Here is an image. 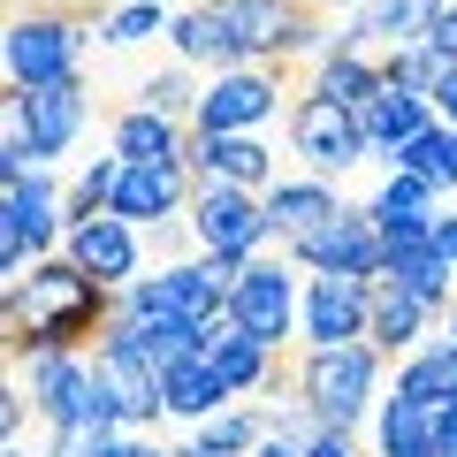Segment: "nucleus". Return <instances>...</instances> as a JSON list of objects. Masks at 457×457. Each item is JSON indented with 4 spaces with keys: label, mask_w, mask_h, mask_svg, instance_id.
Instances as JSON below:
<instances>
[{
    "label": "nucleus",
    "mask_w": 457,
    "mask_h": 457,
    "mask_svg": "<svg viewBox=\"0 0 457 457\" xmlns=\"http://www.w3.org/2000/svg\"><path fill=\"white\" fill-rule=\"evenodd\" d=\"M381 282H396V290L427 297L442 320H450V305H457V267L435 252V237H427V245H396L389 260H381Z\"/></svg>",
    "instance_id": "obj_27"
},
{
    "label": "nucleus",
    "mask_w": 457,
    "mask_h": 457,
    "mask_svg": "<svg viewBox=\"0 0 457 457\" xmlns=\"http://www.w3.org/2000/svg\"><path fill=\"white\" fill-rule=\"evenodd\" d=\"M305 457H366V450H359V427H312Z\"/></svg>",
    "instance_id": "obj_39"
},
{
    "label": "nucleus",
    "mask_w": 457,
    "mask_h": 457,
    "mask_svg": "<svg viewBox=\"0 0 457 457\" xmlns=\"http://www.w3.org/2000/svg\"><path fill=\"white\" fill-rule=\"evenodd\" d=\"M396 389L404 396H420V404H457V343L450 336H427L420 351H404L396 359Z\"/></svg>",
    "instance_id": "obj_28"
},
{
    "label": "nucleus",
    "mask_w": 457,
    "mask_h": 457,
    "mask_svg": "<svg viewBox=\"0 0 457 457\" xmlns=\"http://www.w3.org/2000/svg\"><path fill=\"white\" fill-rule=\"evenodd\" d=\"M183 161H191L198 183H245V191H267L275 183V145H267V130H191V145H183Z\"/></svg>",
    "instance_id": "obj_16"
},
{
    "label": "nucleus",
    "mask_w": 457,
    "mask_h": 457,
    "mask_svg": "<svg viewBox=\"0 0 457 457\" xmlns=\"http://www.w3.org/2000/svg\"><path fill=\"white\" fill-rule=\"evenodd\" d=\"M442 336H450V343H457V305H450V320H442Z\"/></svg>",
    "instance_id": "obj_48"
},
{
    "label": "nucleus",
    "mask_w": 457,
    "mask_h": 457,
    "mask_svg": "<svg viewBox=\"0 0 457 457\" xmlns=\"http://www.w3.org/2000/svg\"><path fill=\"white\" fill-rule=\"evenodd\" d=\"M228 275H237L228 260L191 252V260H168V267H153V275H137L130 290H114V297H122L130 312H161V320L206 328V320H221V312H228Z\"/></svg>",
    "instance_id": "obj_8"
},
{
    "label": "nucleus",
    "mask_w": 457,
    "mask_h": 457,
    "mask_svg": "<svg viewBox=\"0 0 457 457\" xmlns=\"http://www.w3.org/2000/svg\"><path fill=\"white\" fill-rule=\"evenodd\" d=\"M389 168H411L420 183H435V191L450 198V191H457V130L435 114L427 130H411L404 145H396V161H389Z\"/></svg>",
    "instance_id": "obj_31"
},
{
    "label": "nucleus",
    "mask_w": 457,
    "mask_h": 457,
    "mask_svg": "<svg viewBox=\"0 0 457 457\" xmlns=\"http://www.w3.org/2000/svg\"><path fill=\"white\" fill-rule=\"evenodd\" d=\"M435 320H442V312L427 305V297H411V290H396V282L374 275V320H366V343H381L389 359H404V351H420V343L435 336Z\"/></svg>",
    "instance_id": "obj_21"
},
{
    "label": "nucleus",
    "mask_w": 457,
    "mask_h": 457,
    "mask_svg": "<svg viewBox=\"0 0 457 457\" xmlns=\"http://www.w3.org/2000/svg\"><path fill=\"white\" fill-rule=\"evenodd\" d=\"M282 62H245V69H213L206 92H198V114L191 130H267L282 107H290V92H282L275 77Z\"/></svg>",
    "instance_id": "obj_11"
},
{
    "label": "nucleus",
    "mask_w": 457,
    "mask_h": 457,
    "mask_svg": "<svg viewBox=\"0 0 457 457\" xmlns=\"http://www.w3.org/2000/svg\"><path fill=\"white\" fill-rule=\"evenodd\" d=\"M435 122V99L427 92H404V84H389L381 77V92H366L359 99V130H366V153H374L381 168L396 161V145H404L411 130H427Z\"/></svg>",
    "instance_id": "obj_20"
},
{
    "label": "nucleus",
    "mask_w": 457,
    "mask_h": 457,
    "mask_svg": "<svg viewBox=\"0 0 457 457\" xmlns=\"http://www.w3.org/2000/svg\"><path fill=\"white\" fill-rule=\"evenodd\" d=\"M107 312H114V290L99 275H84L69 252H46V260H31V275L0 282L8 359H23V351H92Z\"/></svg>",
    "instance_id": "obj_1"
},
{
    "label": "nucleus",
    "mask_w": 457,
    "mask_h": 457,
    "mask_svg": "<svg viewBox=\"0 0 457 457\" xmlns=\"http://www.w3.org/2000/svg\"><path fill=\"white\" fill-rule=\"evenodd\" d=\"M275 435V420H267L252 396H237V404L206 411V420L191 427V442H183V457H252L260 442Z\"/></svg>",
    "instance_id": "obj_26"
},
{
    "label": "nucleus",
    "mask_w": 457,
    "mask_h": 457,
    "mask_svg": "<svg viewBox=\"0 0 457 457\" xmlns=\"http://www.w3.org/2000/svg\"><path fill=\"white\" fill-rule=\"evenodd\" d=\"M442 69H450V62H442V54L427 46V38H411V46H381V77H389V84H404V92H427V99H435Z\"/></svg>",
    "instance_id": "obj_34"
},
{
    "label": "nucleus",
    "mask_w": 457,
    "mask_h": 457,
    "mask_svg": "<svg viewBox=\"0 0 457 457\" xmlns=\"http://www.w3.org/2000/svg\"><path fill=\"white\" fill-rule=\"evenodd\" d=\"M343 198H336V176H275L267 183V221H275V245H290V237H305L312 221H328Z\"/></svg>",
    "instance_id": "obj_25"
},
{
    "label": "nucleus",
    "mask_w": 457,
    "mask_h": 457,
    "mask_svg": "<svg viewBox=\"0 0 457 457\" xmlns=\"http://www.w3.org/2000/svg\"><path fill=\"white\" fill-rule=\"evenodd\" d=\"M161 396H168V420H183V427H198L206 411L237 404V396L221 389V374H213V366L198 359V351H191V359H176V366L161 374Z\"/></svg>",
    "instance_id": "obj_30"
},
{
    "label": "nucleus",
    "mask_w": 457,
    "mask_h": 457,
    "mask_svg": "<svg viewBox=\"0 0 457 457\" xmlns=\"http://www.w3.org/2000/svg\"><path fill=\"white\" fill-rule=\"evenodd\" d=\"M435 442H442V457H457V404L435 411Z\"/></svg>",
    "instance_id": "obj_44"
},
{
    "label": "nucleus",
    "mask_w": 457,
    "mask_h": 457,
    "mask_svg": "<svg viewBox=\"0 0 457 457\" xmlns=\"http://www.w3.org/2000/svg\"><path fill=\"white\" fill-rule=\"evenodd\" d=\"M62 237H69V191L46 168H31L23 183H0V282L31 275V260L62 252Z\"/></svg>",
    "instance_id": "obj_5"
},
{
    "label": "nucleus",
    "mask_w": 457,
    "mask_h": 457,
    "mask_svg": "<svg viewBox=\"0 0 457 457\" xmlns=\"http://www.w3.org/2000/svg\"><path fill=\"white\" fill-rule=\"evenodd\" d=\"M450 8H457V0H450Z\"/></svg>",
    "instance_id": "obj_49"
},
{
    "label": "nucleus",
    "mask_w": 457,
    "mask_h": 457,
    "mask_svg": "<svg viewBox=\"0 0 457 457\" xmlns=\"http://www.w3.org/2000/svg\"><path fill=\"white\" fill-rule=\"evenodd\" d=\"M191 252H213V260L245 267L252 252L275 245V221H267V191H245V183H198L191 191Z\"/></svg>",
    "instance_id": "obj_7"
},
{
    "label": "nucleus",
    "mask_w": 457,
    "mask_h": 457,
    "mask_svg": "<svg viewBox=\"0 0 457 457\" xmlns=\"http://www.w3.org/2000/svg\"><path fill=\"white\" fill-rule=\"evenodd\" d=\"M305 92L359 107L366 92H381V54H366V46H336V54H320V62L305 69Z\"/></svg>",
    "instance_id": "obj_29"
},
{
    "label": "nucleus",
    "mask_w": 457,
    "mask_h": 457,
    "mask_svg": "<svg viewBox=\"0 0 457 457\" xmlns=\"http://www.w3.org/2000/svg\"><path fill=\"white\" fill-rule=\"evenodd\" d=\"M297 8H312V16H336V8H359V0H297Z\"/></svg>",
    "instance_id": "obj_46"
},
{
    "label": "nucleus",
    "mask_w": 457,
    "mask_h": 457,
    "mask_svg": "<svg viewBox=\"0 0 457 457\" xmlns=\"http://www.w3.org/2000/svg\"><path fill=\"white\" fill-rule=\"evenodd\" d=\"M8 122H23V137H31L38 168L69 161L77 153V137L92 130V92H84V77H62V84H38V92H8Z\"/></svg>",
    "instance_id": "obj_12"
},
{
    "label": "nucleus",
    "mask_w": 457,
    "mask_h": 457,
    "mask_svg": "<svg viewBox=\"0 0 457 457\" xmlns=\"http://www.w3.org/2000/svg\"><path fill=\"white\" fill-rule=\"evenodd\" d=\"M297 305H305V267L282 245L252 252V260L228 275V320L245 328V336H260L267 351H282V343L297 336Z\"/></svg>",
    "instance_id": "obj_6"
},
{
    "label": "nucleus",
    "mask_w": 457,
    "mask_h": 457,
    "mask_svg": "<svg viewBox=\"0 0 457 457\" xmlns=\"http://www.w3.org/2000/svg\"><path fill=\"white\" fill-rule=\"evenodd\" d=\"M252 457H305V450H297V442H282V435H267V442H260Z\"/></svg>",
    "instance_id": "obj_45"
},
{
    "label": "nucleus",
    "mask_w": 457,
    "mask_h": 457,
    "mask_svg": "<svg viewBox=\"0 0 457 457\" xmlns=\"http://www.w3.org/2000/svg\"><path fill=\"white\" fill-rule=\"evenodd\" d=\"M290 153L312 168V176H351L366 153V130H359V107H343V99H320V92H297L290 99Z\"/></svg>",
    "instance_id": "obj_10"
},
{
    "label": "nucleus",
    "mask_w": 457,
    "mask_h": 457,
    "mask_svg": "<svg viewBox=\"0 0 457 457\" xmlns=\"http://www.w3.org/2000/svg\"><path fill=\"white\" fill-rule=\"evenodd\" d=\"M228 16H237V38H245L252 62H290L312 8H297V0H228Z\"/></svg>",
    "instance_id": "obj_24"
},
{
    "label": "nucleus",
    "mask_w": 457,
    "mask_h": 457,
    "mask_svg": "<svg viewBox=\"0 0 457 457\" xmlns=\"http://www.w3.org/2000/svg\"><path fill=\"white\" fill-rule=\"evenodd\" d=\"M99 427H46V457H99Z\"/></svg>",
    "instance_id": "obj_37"
},
{
    "label": "nucleus",
    "mask_w": 457,
    "mask_h": 457,
    "mask_svg": "<svg viewBox=\"0 0 457 457\" xmlns=\"http://www.w3.org/2000/svg\"><path fill=\"white\" fill-rule=\"evenodd\" d=\"M427 46H435L442 62H457V8H442V23L427 31Z\"/></svg>",
    "instance_id": "obj_41"
},
{
    "label": "nucleus",
    "mask_w": 457,
    "mask_h": 457,
    "mask_svg": "<svg viewBox=\"0 0 457 457\" xmlns=\"http://www.w3.org/2000/svg\"><path fill=\"white\" fill-rule=\"evenodd\" d=\"M62 252L84 267V275H99L107 290H130V282L145 275V228L122 221V213H69Z\"/></svg>",
    "instance_id": "obj_13"
},
{
    "label": "nucleus",
    "mask_w": 457,
    "mask_h": 457,
    "mask_svg": "<svg viewBox=\"0 0 457 457\" xmlns=\"http://www.w3.org/2000/svg\"><path fill=\"white\" fill-rule=\"evenodd\" d=\"M290 252L305 275H381V260H389V237H381L374 206H336L328 221H312L305 237H290Z\"/></svg>",
    "instance_id": "obj_9"
},
{
    "label": "nucleus",
    "mask_w": 457,
    "mask_h": 457,
    "mask_svg": "<svg viewBox=\"0 0 457 457\" xmlns=\"http://www.w3.org/2000/svg\"><path fill=\"white\" fill-rule=\"evenodd\" d=\"M23 396H31V389H23V374L0 381V442H23Z\"/></svg>",
    "instance_id": "obj_38"
},
{
    "label": "nucleus",
    "mask_w": 457,
    "mask_h": 457,
    "mask_svg": "<svg viewBox=\"0 0 457 457\" xmlns=\"http://www.w3.org/2000/svg\"><path fill=\"white\" fill-rule=\"evenodd\" d=\"M366 206H374V213H427V206H442V191H435V183H420L411 168H389L381 191L366 198Z\"/></svg>",
    "instance_id": "obj_36"
},
{
    "label": "nucleus",
    "mask_w": 457,
    "mask_h": 457,
    "mask_svg": "<svg viewBox=\"0 0 457 457\" xmlns=\"http://www.w3.org/2000/svg\"><path fill=\"white\" fill-rule=\"evenodd\" d=\"M198 359L221 374L228 396H267V389L282 381V351H267L260 336H245L228 312H221V320H206V336H198Z\"/></svg>",
    "instance_id": "obj_17"
},
{
    "label": "nucleus",
    "mask_w": 457,
    "mask_h": 457,
    "mask_svg": "<svg viewBox=\"0 0 457 457\" xmlns=\"http://www.w3.org/2000/svg\"><path fill=\"white\" fill-rule=\"evenodd\" d=\"M435 114H442V122L457 130V62L442 69V84H435Z\"/></svg>",
    "instance_id": "obj_42"
},
{
    "label": "nucleus",
    "mask_w": 457,
    "mask_h": 457,
    "mask_svg": "<svg viewBox=\"0 0 457 457\" xmlns=\"http://www.w3.org/2000/svg\"><path fill=\"white\" fill-rule=\"evenodd\" d=\"M198 92H206V77H198L191 62H168V69H153V77L137 84V99L161 107V114H176V122H191V114H198Z\"/></svg>",
    "instance_id": "obj_32"
},
{
    "label": "nucleus",
    "mask_w": 457,
    "mask_h": 457,
    "mask_svg": "<svg viewBox=\"0 0 457 457\" xmlns=\"http://www.w3.org/2000/svg\"><path fill=\"white\" fill-rule=\"evenodd\" d=\"M99 457H183V450H161L153 435H107V442H99Z\"/></svg>",
    "instance_id": "obj_40"
},
{
    "label": "nucleus",
    "mask_w": 457,
    "mask_h": 457,
    "mask_svg": "<svg viewBox=\"0 0 457 457\" xmlns=\"http://www.w3.org/2000/svg\"><path fill=\"white\" fill-rule=\"evenodd\" d=\"M374 457H442V442H435V404H420V396H404V389H389L374 404Z\"/></svg>",
    "instance_id": "obj_22"
},
{
    "label": "nucleus",
    "mask_w": 457,
    "mask_h": 457,
    "mask_svg": "<svg viewBox=\"0 0 457 457\" xmlns=\"http://www.w3.org/2000/svg\"><path fill=\"white\" fill-rule=\"evenodd\" d=\"M374 320V275H305L297 343H351Z\"/></svg>",
    "instance_id": "obj_15"
},
{
    "label": "nucleus",
    "mask_w": 457,
    "mask_h": 457,
    "mask_svg": "<svg viewBox=\"0 0 457 457\" xmlns=\"http://www.w3.org/2000/svg\"><path fill=\"white\" fill-rule=\"evenodd\" d=\"M435 252L457 267V213H435Z\"/></svg>",
    "instance_id": "obj_43"
},
{
    "label": "nucleus",
    "mask_w": 457,
    "mask_h": 457,
    "mask_svg": "<svg viewBox=\"0 0 457 457\" xmlns=\"http://www.w3.org/2000/svg\"><path fill=\"white\" fill-rule=\"evenodd\" d=\"M31 389V411L46 427H99V435H122V411H114L107 381H99L92 351H23L8 359Z\"/></svg>",
    "instance_id": "obj_3"
},
{
    "label": "nucleus",
    "mask_w": 457,
    "mask_h": 457,
    "mask_svg": "<svg viewBox=\"0 0 457 457\" xmlns=\"http://www.w3.org/2000/svg\"><path fill=\"white\" fill-rule=\"evenodd\" d=\"M168 8L161 0H122V8H107V16H99V38H107V46H145V38H168Z\"/></svg>",
    "instance_id": "obj_33"
},
{
    "label": "nucleus",
    "mask_w": 457,
    "mask_h": 457,
    "mask_svg": "<svg viewBox=\"0 0 457 457\" xmlns=\"http://www.w3.org/2000/svg\"><path fill=\"white\" fill-rule=\"evenodd\" d=\"M381 374H389V351L366 336L351 343H305V359L290 374V396H305L320 427H366L381 404Z\"/></svg>",
    "instance_id": "obj_2"
},
{
    "label": "nucleus",
    "mask_w": 457,
    "mask_h": 457,
    "mask_svg": "<svg viewBox=\"0 0 457 457\" xmlns=\"http://www.w3.org/2000/svg\"><path fill=\"white\" fill-rule=\"evenodd\" d=\"M168 54L191 69H245V38H237V16H228V0H198V8H183L176 23H168Z\"/></svg>",
    "instance_id": "obj_19"
},
{
    "label": "nucleus",
    "mask_w": 457,
    "mask_h": 457,
    "mask_svg": "<svg viewBox=\"0 0 457 457\" xmlns=\"http://www.w3.org/2000/svg\"><path fill=\"white\" fill-rule=\"evenodd\" d=\"M0 457H46V450H23V442H0Z\"/></svg>",
    "instance_id": "obj_47"
},
{
    "label": "nucleus",
    "mask_w": 457,
    "mask_h": 457,
    "mask_svg": "<svg viewBox=\"0 0 457 457\" xmlns=\"http://www.w3.org/2000/svg\"><path fill=\"white\" fill-rule=\"evenodd\" d=\"M442 8H450V0H359V8L336 23V46H366V54L411 46V38H427L442 23Z\"/></svg>",
    "instance_id": "obj_18"
},
{
    "label": "nucleus",
    "mask_w": 457,
    "mask_h": 457,
    "mask_svg": "<svg viewBox=\"0 0 457 457\" xmlns=\"http://www.w3.org/2000/svg\"><path fill=\"white\" fill-rule=\"evenodd\" d=\"M191 191H198L191 161H122L107 213H122L137 228H161V221H183L191 213Z\"/></svg>",
    "instance_id": "obj_14"
},
{
    "label": "nucleus",
    "mask_w": 457,
    "mask_h": 457,
    "mask_svg": "<svg viewBox=\"0 0 457 457\" xmlns=\"http://www.w3.org/2000/svg\"><path fill=\"white\" fill-rule=\"evenodd\" d=\"M114 176H122V153H92V161L77 168V183H69V213H107V198H114Z\"/></svg>",
    "instance_id": "obj_35"
},
{
    "label": "nucleus",
    "mask_w": 457,
    "mask_h": 457,
    "mask_svg": "<svg viewBox=\"0 0 457 457\" xmlns=\"http://www.w3.org/2000/svg\"><path fill=\"white\" fill-rule=\"evenodd\" d=\"M0 69H8V92L84 77V16L77 8H16L0 31Z\"/></svg>",
    "instance_id": "obj_4"
},
{
    "label": "nucleus",
    "mask_w": 457,
    "mask_h": 457,
    "mask_svg": "<svg viewBox=\"0 0 457 457\" xmlns=\"http://www.w3.org/2000/svg\"><path fill=\"white\" fill-rule=\"evenodd\" d=\"M107 145L122 153V161H183V145H191V122H176V114H161V107H122L107 122Z\"/></svg>",
    "instance_id": "obj_23"
}]
</instances>
